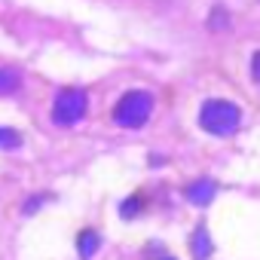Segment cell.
<instances>
[{
  "label": "cell",
  "mask_w": 260,
  "mask_h": 260,
  "mask_svg": "<svg viewBox=\"0 0 260 260\" xmlns=\"http://www.w3.org/2000/svg\"><path fill=\"white\" fill-rule=\"evenodd\" d=\"M199 125L205 128L208 135H217V138H226V135H236L239 125H242V113L233 101H223V98H211L202 104L199 110Z\"/></svg>",
  "instance_id": "6da1fadb"
},
{
  "label": "cell",
  "mask_w": 260,
  "mask_h": 260,
  "mask_svg": "<svg viewBox=\"0 0 260 260\" xmlns=\"http://www.w3.org/2000/svg\"><path fill=\"white\" fill-rule=\"evenodd\" d=\"M150 110H153V95L150 92H125L116 107H113V122L122 125V128H141L147 119H150Z\"/></svg>",
  "instance_id": "7a4b0ae2"
},
{
  "label": "cell",
  "mask_w": 260,
  "mask_h": 260,
  "mask_svg": "<svg viewBox=\"0 0 260 260\" xmlns=\"http://www.w3.org/2000/svg\"><path fill=\"white\" fill-rule=\"evenodd\" d=\"M89 95L83 89H61L52 101V122L55 125H77L86 116Z\"/></svg>",
  "instance_id": "3957f363"
},
{
  "label": "cell",
  "mask_w": 260,
  "mask_h": 260,
  "mask_svg": "<svg viewBox=\"0 0 260 260\" xmlns=\"http://www.w3.org/2000/svg\"><path fill=\"white\" fill-rule=\"evenodd\" d=\"M217 196V184L211 181V178H199V181H193L190 187H187V199L193 202V205H211V199Z\"/></svg>",
  "instance_id": "277c9868"
},
{
  "label": "cell",
  "mask_w": 260,
  "mask_h": 260,
  "mask_svg": "<svg viewBox=\"0 0 260 260\" xmlns=\"http://www.w3.org/2000/svg\"><path fill=\"white\" fill-rule=\"evenodd\" d=\"M211 251H214L211 236H208L205 223H199V226L193 230V236H190V254H193V260H208V257H211Z\"/></svg>",
  "instance_id": "5b68a950"
},
{
  "label": "cell",
  "mask_w": 260,
  "mask_h": 260,
  "mask_svg": "<svg viewBox=\"0 0 260 260\" xmlns=\"http://www.w3.org/2000/svg\"><path fill=\"white\" fill-rule=\"evenodd\" d=\"M98 245H101V239H98V233H92V230L80 233V239H77V251H80L83 260H89V257L98 251Z\"/></svg>",
  "instance_id": "8992f818"
},
{
  "label": "cell",
  "mask_w": 260,
  "mask_h": 260,
  "mask_svg": "<svg viewBox=\"0 0 260 260\" xmlns=\"http://www.w3.org/2000/svg\"><path fill=\"white\" fill-rule=\"evenodd\" d=\"M22 86V74L13 68H0V95H13Z\"/></svg>",
  "instance_id": "52a82bcc"
},
{
  "label": "cell",
  "mask_w": 260,
  "mask_h": 260,
  "mask_svg": "<svg viewBox=\"0 0 260 260\" xmlns=\"http://www.w3.org/2000/svg\"><path fill=\"white\" fill-rule=\"evenodd\" d=\"M0 147H4V150L22 147V135L16 132V128H4V125H0Z\"/></svg>",
  "instance_id": "ba28073f"
},
{
  "label": "cell",
  "mask_w": 260,
  "mask_h": 260,
  "mask_svg": "<svg viewBox=\"0 0 260 260\" xmlns=\"http://www.w3.org/2000/svg\"><path fill=\"white\" fill-rule=\"evenodd\" d=\"M138 208H141V199H128V202L119 205V214L122 217H132V214H138Z\"/></svg>",
  "instance_id": "9c48e42d"
},
{
  "label": "cell",
  "mask_w": 260,
  "mask_h": 260,
  "mask_svg": "<svg viewBox=\"0 0 260 260\" xmlns=\"http://www.w3.org/2000/svg\"><path fill=\"white\" fill-rule=\"evenodd\" d=\"M251 77H254V83L260 86V52H254V58H251Z\"/></svg>",
  "instance_id": "30bf717a"
},
{
  "label": "cell",
  "mask_w": 260,
  "mask_h": 260,
  "mask_svg": "<svg viewBox=\"0 0 260 260\" xmlns=\"http://www.w3.org/2000/svg\"><path fill=\"white\" fill-rule=\"evenodd\" d=\"M169 260H175V257H169Z\"/></svg>",
  "instance_id": "8fae6325"
}]
</instances>
